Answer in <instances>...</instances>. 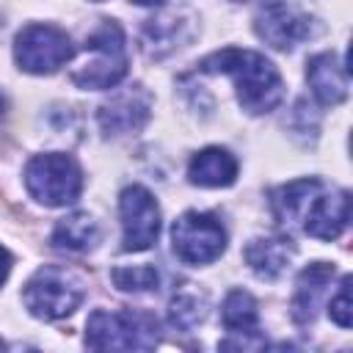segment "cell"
Listing matches in <instances>:
<instances>
[{
  "label": "cell",
  "mask_w": 353,
  "mask_h": 353,
  "mask_svg": "<svg viewBox=\"0 0 353 353\" xmlns=\"http://www.w3.org/2000/svg\"><path fill=\"white\" fill-rule=\"evenodd\" d=\"M99 243V226L88 212H72L52 229V245L66 251H88Z\"/></svg>",
  "instance_id": "17"
},
{
  "label": "cell",
  "mask_w": 353,
  "mask_h": 353,
  "mask_svg": "<svg viewBox=\"0 0 353 353\" xmlns=\"http://www.w3.org/2000/svg\"><path fill=\"white\" fill-rule=\"evenodd\" d=\"M221 320L223 328L232 334H256V323H259L256 301L245 290H232L221 306Z\"/></svg>",
  "instance_id": "18"
},
{
  "label": "cell",
  "mask_w": 353,
  "mask_h": 353,
  "mask_svg": "<svg viewBox=\"0 0 353 353\" xmlns=\"http://www.w3.org/2000/svg\"><path fill=\"white\" fill-rule=\"evenodd\" d=\"M8 270H11V254L0 245V284L6 281V276H8Z\"/></svg>",
  "instance_id": "22"
},
{
  "label": "cell",
  "mask_w": 353,
  "mask_h": 353,
  "mask_svg": "<svg viewBox=\"0 0 353 353\" xmlns=\"http://www.w3.org/2000/svg\"><path fill=\"white\" fill-rule=\"evenodd\" d=\"M350 221V193L347 190H325L323 182L309 196L298 226L317 240H336Z\"/></svg>",
  "instance_id": "10"
},
{
  "label": "cell",
  "mask_w": 353,
  "mask_h": 353,
  "mask_svg": "<svg viewBox=\"0 0 353 353\" xmlns=\"http://www.w3.org/2000/svg\"><path fill=\"white\" fill-rule=\"evenodd\" d=\"M190 33L188 19L176 17V14H163L154 19H146L143 30H141V44L143 52L152 58H163L168 52H174Z\"/></svg>",
  "instance_id": "15"
},
{
  "label": "cell",
  "mask_w": 353,
  "mask_h": 353,
  "mask_svg": "<svg viewBox=\"0 0 353 353\" xmlns=\"http://www.w3.org/2000/svg\"><path fill=\"white\" fill-rule=\"evenodd\" d=\"M201 72H223L234 80L237 99L251 116L270 113L284 97V80L279 69L254 50L226 47L201 61Z\"/></svg>",
  "instance_id": "1"
},
{
  "label": "cell",
  "mask_w": 353,
  "mask_h": 353,
  "mask_svg": "<svg viewBox=\"0 0 353 353\" xmlns=\"http://www.w3.org/2000/svg\"><path fill=\"white\" fill-rule=\"evenodd\" d=\"M132 3H138V6H160L163 0H132Z\"/></svg>",
  "instance_id": "23"
},
{
  "label": "cell",
  "mask_w": 353,
  "mask_h": 353,
  "mask_svg": "<svg viewBox=\"0 0 353 353\" xmlns=\"http://www.w3.org/2000/svg\"><path fill=\"white\" fill-rule=\"evenodd\" d=\"M328 314H331V320H334L336 325L350 328V323H353V306H350V276H345V279H342L339 292L331 298Z\"/></svg>",
  "instance_id": "21"
},
{
  "label": "cell",
  "mask_w": 353,
  "mask_h": 353,
  "mask_svg": "<svg viewBox=\"0 0 353 353\" xmlns=\"http://www.w3.org/2000/svg\"><path fill=\"white\" fill-rule=\"evenodd\" d=\"M113 284L121 292H146V290H157V270L152 265H132V268H113L110 273Z\"/></svg>",
  "instance_id": "20"
},
{
  "label": "cell",
  "mask_w": 353,
  "mask_h": 353,
  "mask_svg": "<svg viewBox=\"0 0 353 353\" xmlns=\"http://www.w3.org/2000/svg\"><path fill=\"white\" fill-rule=\"evenodd\" d=\"M3 113H6V97L0 94V116H3Z\"/></svg>",
  "instance_id": "24"
},
{
  "label": "cell",
  "mask_w": 353,
  "mask_h": 353,
  "mask_svg": "<svg viewBox=\"0 0 353 353\" xmlns=\"http://www.w3.org/2000/svg\"><path fill=\"white\" fill-rule=\"evenodd\" d=\"M83 298H85L83 281L72 270L58 265L39 268L22 290V301L28 312L41 320H61L72 314L83 303Z\"/></svg>",
  "instance_id": "4"
},
{
  "label": "cell",
  "mask_w": 353,
  "mask_h": 353,
  "mask_svg": "<svg viewBox=\"0 0 353 353\" xmlns=\"http://www.w3.org/2000/svg\"><path fill=\"white\" fill-rule=\"evenodd\" d=\"M174 254L188 265L215 262L226 248V229L212 212L188 210L171 226Z\"/></svg>",
  "instance_id": "6"
},
{
  "label": "cell",
  "mask_w": 353,
  "mask_h": 353,
  "mask_svg": "<svg viewBox=\"0 0 353 353\" xmlns=\"http://www.w3.org/2000/svg\"><path fill=\"white\" fill-rule=\"evenodd\" d=\"M3 347H6V345H3V339H0V350H3Z\"/></svg>",
  "instance_id": "25"
},
{
  "label": "cell",
  "mask_w": 353,
  "mask_h": 353,
  "mask_svg": "<svg viewBox=\"0 0 353 353\" xmlns=\"http://www.w3.org/2000/svg\"><path fill=\"white\" fill-rule=\"evenodd\" d=\"M254 30L265 44L276 50H292L312 36V17L295 3L268 0L254 17Z\"/></svg>",
  "instance_id": "9"
},
{
  "label": "cell",
  "mask_w": 353,
  "mask_h": 353,
  "mask_svg": "<svg viewBox=\"0 0 353 353\" xmlns=\"http://www.w3.org/2000/svg\"><path fill=\"white\" fill-rule=\"evenodd\" d=\"M331 279H334V265H328V262H314L301 270V276L295 281V292H292V320L301 328L314 323L317 306H320Z\"/></svg>",
  "instance_id": "12"
},
{
  "label": "cell",
  "mask_w": 353,
  "mask_h": 353,
  "mask_svg": "<svg viewBox=\"0 0 353 353\" xmlns=\"http://www.w3.org/2000/svg\"><path fill=\"white\" fill-rule=\"evenodd\" d=\"M237 176V160L221 149V146H207L193 154L188 165V179L201 188H226Z\"/></svg>",
  "instance_id": "14"
},
{
  "label": "cell",
  "mask_w": 353,
  "mask_h": 353,
  "mask_svg": "<svg viewBox=\"0 0 353 353\" xmlns=\"http://www.w3.org/2000/svg\"><path fill=\"white\" fill-rule=\"evenodd\" d=\"M127 74V44L124 30L113 19H102V25L85 39L83 61L72 69V83L80 88H113Z\"/></svg>",
  "instance_id": "2"
},
{
  "label": "cell",
  "mask_w": 353,
  "mask_h": 353,
  "mask_svg": "<svg viewBox=\"0 0 353 353\" xmlns=\"http://www.w3.org/2000/svg\"><path fill=\"white\" fill-rule=\"evenodd\" d=\"M25 185L30 196L47 207L72 204L83 190V171L74 157L61 152L36 154L25 168Z\"/></svg>",
  "instance_id": "5"
},
{
  "label": "cell",
  "mask_w": 353,
  "mask_h": 353,
  "mask_svg": "<svg viewBox=\"0 0 353 353\" xmlns=\"http://www.w3.org/2000/svg\"><path fill=\"white\" fill-rule=\"evenodd\" d=\"M157 336V320L132 309H97L85 323V345L91 350H149Z\"/></svg>",
  "instance_id": "3"
},
{
  "label": "cell",
  "mask_w": 353,
  "mask_h": 353,
  "mask_svg": "<svg viewBox=\"0 0 353 353\" xmlns=\"http://www.w3.org/2000/svg\"><path fill=\"white\" fill-rule=\"evenodd\" d=\"M119 212H121V243L124 251H146L157 243L160 234V207L154 196L141 188L130 185L119 196Z\"/></svg>",
  "instance_id": "8"
},
{
  "label": "cell",
  "mask_w": 353,
  "mask_h": 353,
  "mask_svg": "<svg viewBox=\"0 0 353 353\" xmlns=\"http://www.w3.org/2000/svg\"><path fill=\"white\" fill-rule=\"evenodd\" d=\"M74 55L72 39L55 25H28L14 39V58L30 74H52Z\"/></svg>",
  "instance_id": "7"
},
{
  "label": "cell",
  "mask_w": 353,
  "mask_h": 353,
  "mask_svg": "<svg viewBox=\"0 0 353 353\" xmlns=\"http://www.w3.org/2000/svg\"><path fill=\"white\" fill-rule=\"evenodd\" d=\"M152 116V97L143 85H130L113 94L97 110V121L105 135H127L138 132Z\"/></svg>",
  "instance_id": "11"
},
{
  "label": "cell",
  "mask_w": 353,
  "mask_h": 353,
  "mask_svg": "<svg viewBox=\"0 0 353 353\" xmlns=\"http://www.w3.org/2000/svg\"><path fill=\"white\" fill-rule=\"evenodd\" d=\"M204 317H207V298H204V292L193 290L190 284L182 287L179 292H174V298H171V303H168V320H171L174 328L190 331V328H196Z\"/></svg>",
  "instance_id": "19"
},
{
  "label": "cell",
  "mask_w": 353,
  "mask_h": 353,
  "mask_svg": "<svg viewBox=\"0 0 353 353\" xmlns=\"http://www.w3.org/2000/svg\"><path fill=\"white\" fill-rule=\"evenodd\" d=\"M292 240L287 237H256L245 245V262L259 279H276L292 259Z\"/></svg>",
  "instance_id": "16"
},
{
  "label": "cell",
  "mask_w": 353,
  "mask_h": 353,
  "mask_svg": "<svg viewBox=\"0 0 353 353\" xmlns=\"http://www.w3.org/2000/svg\"><path fill=\"white\" fill-rule=\"evenodd\" d=\"M306 80L312 94L323 105H339L347 97V69L336 52H317L306 63Z\"/></svg>",
  "instance_id": "13"
}]
</instances>
